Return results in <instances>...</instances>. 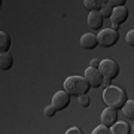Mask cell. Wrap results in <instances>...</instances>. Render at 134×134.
<instances>
[{"label":"cell","mask_w":134,"mask_h":134,"mask_svg":"<svg viewBox=\"0 0 134 134\" xmlns=\"http://www.w3.org/2000/svg\"><path fill=\"white\" fill-rule=\"evenodd\" d=\"M133 131H134V125H133Z\"/></svg>","instance_id":"obj_25"},{"label":"cell","mask_w":134,"mask_h":134,"mask_svg":"<svg viewBox=\"0 0 134 134\" xmlns=\"http://www.w3.org/2000/svg\"><path fill=\"white\" fill-rule=\"evenodd\" d=\"M118 122V112L115 109H107L103 110V113H101V125H104L107 128H112L113 125Z\"/></svg>","instance_id":"obj_8"},{"label":"cell","mask_w":134,"mask_h":134,"mask_svg":"<svg viewBox=\"0 0 134 134\" xmlns=\"http://www.w3.org/2000/svg\"><path fill=\"white\" fill-rule=\"evenodd\" d=\"M100 14H101V16H103V18H110V16H112V14H113V9H112V8L106 3V6L100 10Z\"/></svg>","instance_id":"obj_16"},{"label":"cell","mask_w":134,"mask_h":134,"mask_svg":"<svg viewBox=\"0 0 134 134\" xmlns=\"http://www.w3.org/2000/svg\"><path fill=\"white\" fill-rule=\"evenodd\" d=\"M66 134H82V130L79 128V127H73V128L67 130Z\"/></svg>","instance_id":"obj_22"},{"label":"cell","mask_w":134,"mask_h":134,"mask_svg":"<svg viewBox=\"0 0 134 134\" xmlns=\"http://www.w3.org/2000/svg\"><path fill=\"white\" fill-rule=\"evenodd\" d=\"M106 3H107V2H103V0H85V2H83V6H85L90 12H94V10H98V12H100V10L106 6Z\"/></svg>","instance_id":"obj_12"},{"label":"cell","mask_w":134,"mask_h":134,"mask_svg":"<svg viewBox=\"0 0 134 134\" xmlns=\"http://www.w3.org/2000/svg\"><path fill=\"white\" fill-rule=\"evenodd\" d=\"M125 40H127V43H128L130 46H134V30H130L128 33H127Z\"/></svg>","instance_id":"obj_19"},{"label":"cell","mask_w":134,"mask_h":134,"mask_svg":"<svg viewBox=\"0 0 134 134\" xmlns=\"http://www.w3.org/2000/svg\"><path fill=\"white\" fill-rule=\"evenodd\" d=\"M92 134H110V130L107 127H104V125H98V127L94 128Z\"/></svg>","instance_id":"obj_17"},{"label":"cell","mask_w":134,"mask_h":134,"mask_svg":"<svg viewBox=\"0 0 134 134\" xmlns=\"http://www.w3.org/2000/svg\"><path fill=\"white\" fill-rule=\"evenodd\" d=\"M107 5L112 9H116V8H121V6H125V0H110V2H107Z\"/></svg>","instance_id":"obj_18"},{"label":"cell","mask_w":134,"mask_h":134,"mask_svg":"<svg viewBox=\"0 0 134 134\" xmlns=\"http://www.w3.org/2000/svg\"><path fill=\"white\" fill-rule=\"evenodd\" d=\"M70 97L72 96H69L64 90L63 91H58L55 92V96L52 97V106L55 107V110H64L69 107V104H70Z\"/></svg>","instance_id":"obj_6"},{"label":"cell","mask_w":134,"mask_h":134,"mask_svg":"<svg viewBox=\"0 0 134 134\" xmlns=\"http://www.w3.org/2000/svg\"><path fill=\"white\" fill-rule=\"evenodd\" d=\"M110 82H112V81H109V79H104V82H103V86H104V88H109V86H112V85H110Z\"/></svg>","instance_id":"obj_24"},{"label":"cell","mask_w":134,"mask_h":134,"mask_svg":"<svg viewBox=\"0 0 134 134\" xmlns=\"http://www.w3.org/2000/svg\"><path fill=\"white\" fill-rule=\"evenodd\" d=\"M103 100L107 104V107L110 109H115V110H121L124 109V106L127 104V94L122 88L119 86H109L106 88L104 92H103Z\"/></svg>","instance_id":"obj_1"},{"label":"cell","mask_w":134,"mask_h":134,"mask_svg":"<svg viewBox=\"0 0 134 134\" xmlns=\"http://www.w3.org/2000/svg\"><path fill=\"white\" fill-rule=\"evenodd\" d=\"M55 112H57V110H55V107H54V106L51 104V106H48V107L45 109V115L48 116V118H51V116L55 115Z\"/></svg>","instance_id":"obj_21"},{"label":"cell","mask_w":134,"mask_h":134,"mask_svg":"<svg viewBox=\"0 0 134 134\" xmlns=\"http://www.w3.org/2000/svg\"><path fill=\"white\" fill-rule=\"evenodd\" d=\"M10 48V36L6 31H0V54L8 52Z\"/></svg>","instance_id":"obj_14"},{"label":"cell","mask_w":134,"mask_h":134,"mask_svg":"<svg viewBox=\"0 0 134 134\" xmlns=\"http://www.w3.org/2000/svg\"><path fill=\"white\" fill-rule=\"evenodd\" d=\"M103 21H104V18L101 16V14L98 10L90 12V15H88V25H90L92 30H101L103 29Z\"/></svg>","instance_id":"obj_10"},{"label":"cell","mask_w":134,"mask_h":134,"mask_svg":"<svg viewBox=\"0 0 134 134\" xmlns=\"http://www.w3.org/2000/svg\"><path fill=\"white\" fill-rule=\"evenodd\" d=\"M85 79L91 88H101L103 82H104V77L100 73V70L98 69H91V67H88L85 70Z\"/></svg>","instance_id":"obj_5"},{"label":"cell","mask_w":134,"mask_h":134,"mask_svg":"<svg viewBox=\"0 0 134 134\" xmlns=\"http://www.w3.org/2000/svg\"><path fill=\"white\" fill-rule=\"evenodd\" d=\"M97 39H98V45L100 46H103V48H110V46L116 45L118 39H119V34L115 30L106 29V30H101L100 33H98Z\"/></svg>","instance_id":"obj_3"},{"label":"cell","mask_w":134,"mask_h":134,"mask_svg":"<svg viewBox=\"0 0 134 134\" xmlns=\"http://www.w3.org/2000/svg\"><path fill=\"white\" fill-rule=\"evenodd\" d=\"M122 113H124V116L127 119L134 121V100L127 101V104H125L124 109H122Z\"/></svg>","instance_id":"obj_15"},{"label":"cell","mask_w":134,"mask_h":134,"mask_svg":"<svg viewBox=\"0 0 134 134\" xmlns=\"http://www.w3.org/2000/svg\"><path fill=\"white\" fill-rule=\"evenodd\" d=\"M81 46L86 51H91V49H96L98 46V39H97L96 34L86 33L81 37Z\"/></svg>","instance_id":"obj_9"},{"label":"cell","mask_w":134,"mask_h":134,"mask_svg":"<svg viewBox=\"0 0 134 134\" xmlns=\"http://www.w3.org/2000/svg\"><path fill=\"white\" fill-rule=\"evenodd\" d=\"M12 66H14V57L9 52L0 54V69H2V72H6V70L12 69Z\"/></svg>","instance_id":"obj_11"},{"label":"cell","mask_w":134,"mask_h":134,"mask_svg":"<svg viewBox=\"0 0 134 134\" xmlns=\"http://www.w3.org/2000/svg\"><path fill=\"white\" fill-rule=\"evenodd\" d=\"M100 63L101 61H98L97 58H92L91 63H90V67H91V69H100Z\"/></svg>","instance_id":"obj_23"},{"label":"cell","mask_w":134,"mask_h":134,"mask_svg":"<svg viewBox=\"0 0 134 134\" xmlns=\"http://www.w3.org/2000/svg\"><path fill=\"white\" fill-rule=\"evenodd\" d=\"M127 19H128V9L125 6H121V8L113 9V14L110 16L112 27H119L121 24H124Z\"/></svg>","instance_id":"obj_7"},{"label":"cell","mask_w":134,"mask_h":134,"mask_svg":"<svg viewBox=\"0 0 134 134\" xmlns=\"http://www.w3.org/2000/svg\"><path fill=\"white\" fill-rule=\"evenodd\" d=\"M79 104H81L82 107H88V106H90V97H88V94L79 97Z\"/></svg>","instance_id":"obj_20"},{"label":"cell","mask_w":134,"mask_h":134,"mask_svg":"<svg viewBox=\"0 0 134 134\" xmlns=\"http://www.w3.org/2000/svg\"><path fill=\"white\" fill-rule=\"evenodd\" d=\"M98 70L103 75V77L104 79H109V81H113L119 75V66L113 60H103L100 63V69Z\"/></svg>","instance_id":"obj_4"},{"label":"cell","mask_w":134,"mask_h":134,"mask_svg":"<svg viewBox=\"0 0 134 134\" xmlns=\"http://www.w3.org/2000/svg\"><path fill=\"white\" fill-rule=\"evenodd\" d=\"M91 90L90 83L86 82L85 77L82 76H70L64 82V91L72 97H82L86 96L88 91Z\"/></svg>","instance_id":"obj_2"},{"label":"cell","mask_w":134,"mask_h":134,"mask_svg":"<svg viewBox=\"0 0 134 134\" xmlns=\"http://www.w3.org/2000/svg\"><path fill=\"white\" fill-rule=\"evenodd\" d=\"M110 134H131V128L127 122H116L110 128Z\"/></svg>","instance_id":"obj_13"}]
</instances>
